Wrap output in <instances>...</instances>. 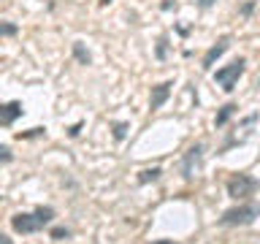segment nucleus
Masks as SVG:
<instances>
[{
	"label": "nucleus",
	"instance_id": "nucleus-1",
	"mask_svg": "<svg viewBox=\"0 0 260 244\" xmlns=\"http://www.w3.org/2000/svg\"><path fill=\"white\" fill-rule=\"evenodd\" d=\"M54 220L52 206H38L36 211H16L11 217V228L16 233H38Z\"/></svg>",
	"mask_w": 260,
	"mask_h": 244
},
{
	"label": "nucleus",
	"instance_id": "nucleus-2",
	"mask_svg": "<svg viewBox=\"0 0 260 244\" xmlns=\"http://www.w3.org/2000/svg\"><path fill=\"white\" fill-rule=\"evenodd\" d=\"M260 217V203H241L236 209H228L219 223L222 225H252Z\"/></svg>",
	"mask_w": 260,
	"mask_h": 244
},
{
	"label": "nucleus",
	"instance_id": "nucleus-3",
	"mask_svg": "<svg viewBox=\"0 0 260 244\" xmlns=\"http://www.w3.org/2000/svg\"><path fill=\"white\" fill-rule=\"evenodd\" d=\"M257 179L249 176V174H233L231 179H228V195L231 198H247V195H252L257 190Z\"/></svg>",
	"mask_w": 260,
	"mask_h": 244
},
{
	"label": "nucleus",
	"instance_id": "nucleus-4",
	"mask_svg": "<svg viewBox=\"0 0 260 244\" xmlns=\"http://www.w3.org/2000/svg\"><path fill=\"white\" fill-rule=\"evenodd\" d=\"M244 68H247V63H244L241 57H239V60H233L231 65L219 68V71L214 73V81H217V84L225 89V93H231V89L236 87V81H239V76L244 73Z\"/></svg>",
	"mask_w": 260,
	"mask_h": 244
},
{
	"label": "nucleus",
	"instance_id": "nucleus-5",
	"mask_svg": "<svg viewBox=\"0 0 260 244\" xmlns=\"http://www.w3.org/2000/svg\"><path fill=\"white\" fill-rule=\"evenodd\" d=\"M201 160H203V146L201 144H192L190 149H187V155H184V163H182L184 179H192L195 176V171L201 168Z\"/></svg>",
	"mask_w": 260,
	"mask_h": 244
},
{
	"label": "nucleus",
	"instance_id": "nucleus-6",
	"mask_svg": "<svg viewBox=\"0 0 260 244\" xmlns=\"http://www.w3.org/2000/svg\"><path fill=\"white\" fill-rule=\"evenodd\" d=\"M24 114V106L19 101H8V103H0V128H8L14 125Z\"/></svg>",
	"mask_w": 260,
	"mask_h": 244
},
{
	"label": "nucleus",
	"instance_id": "nucleus-7",
	"mask_svg": "<svg viewBox=\"0 0 260 244\" xmlns=\"http://www.w3.org/2000/svg\"><path fill=\"white\" fill-rule=\"evenodd\" d=\"M228 46H231V36L219 38L217 44H214V46H211L209 52H206V57H203V71H209L211 65H214V60H217V57H219V54H225V49H228Z\"/></svg>",
	"mask_w": 260,
	"mask_h": 244
},
{
	"label": "nucleus",
	"instance_id": "nucleus-8",
	"mask_svg": "<svg viewBox=\"0 0 260 244\" xmlns=\"http://www.w3.org/2000/svg\"><path fill=\"white\" fill-rule=\"evenodd\" d=\"M171 81H162V84H157V87H152V98H149V109L154 111V109H160L162 103L168 101V95H171Z\"/></svg>",
	"mask_w": 260,
	"mask_h": 244
},
{
	"label": "nucleus",
	"instance_id": "nucleus-9",
	"mask_svg": "<svg viewBox=\"0 0 260 244\" xmlns=\"http://www.w3.org/2000/svg\"><path fill=\"white\" fill-rule=\"evenodd\" d=\"M236 109H239V106H236V103H225V106H222V109H219V114H217V119H214V125H217V128H222V125H225V122H228V119H231V117H233V114H236Z\"/></svg>",
	"mask_w": 260,
	"mask_h": 244
},
{
	"label": "nucleus",
	"instance_id": "nucleus-10",
	"mask_svg": "<svg viewBox=\"0 0 260 244\" xmlns=\"http://www.w3.org/2000/svg\"><path fill=\"white\" fill-rule=\"evenodd\" d=\"M46 128H30V130H19L16 133V141H27V138H44Z\"/></svg>",
	"mask_w": 260,
	"mask_h": 244
},
{
	"label": "nucleus",
	"instance_id": "nucleus-11",
	"mask_svg": "<svg viewBox=\"0 0 260 244\" xmlns=\"http://www.w3.org/2000/svg\"><path fill=\"white\" fill-rule=\"evenodd\" d=\"M73 57H76V60H79L81 65H89V60H92V57H89V52L84 49V44H81V41H76V44H73Z\"/></svg>",
	"mask_w": 260,
	"mask_h": 244
},
{
	"label": "nucleus",
	"instance_id": "nucleus-12",
	"mask_svg": "<svg viewBox=\"0 0 260 244\" xmlns=\"http://www.w3.org/2000/svg\"><path fill=\"white\" fill-rule=\"evenodd\" d=\"M160 174H162L160 168H146V171H141V174H138V182H141V185H146V182H157Z\"/></svg>",
	"mask_w": 260,
	"mask_h": 244
},
{
	"label": "nucleus",
	"instance_id": "nucleus-13",
	"mask_svg": "<svg viewBox=\"0 0 260 244\" xmlns=\"http://www.w3.org/2000/svg\"><path fill=\"white\" fill-rule=\"evenodd\" d=\"M49 236H52L54 241H65V239L71 236V231H68L65 225H57V228H52V231H49Z\"/></svg>",
	"mask_w": 260,
	"mask_h": 244
},
{
	"label": "nucleus",
	"instance_id": "nucleus-14",
	"mask_svg": "<svg viewBox=\"0 0 260 244\" xmlns=\"http://www.w3.org/2000/svg\"><path fill=\"white\" fill-rule=\"evenodd\" d=\"M19 33V27H16L14 22H0V38L3 36H16Z\"/></svg>",
	"mask_w": 260,
	"mask_h": 244
},
{
	"label": "nucleus",
	"instance_id": "nucleus-15",
	"mask_svg": "<svg viewBox=\"0 0 260 244\" xmlns=\"http://www.w3.org/2000/svg\"><path fill=\"white\" fill-rule=\"evenodd\" d=\"M125 136H127V122H117V125H114V138L122 141Z\"/></svg>",
	"mask_w": 260,
	"mask_h": 244
},
{
	"label": "nucleus",
	"instance_id": "nucleus-16",
	"mask_svg": "<svg viewBox=\"0 0 260 244\" xmlns=\"http://www.w3.org/2000/svg\"><path fill=\"white\" fill-rule=\"evenodd\" d=\"M11 160H14V152L6 144H0V163H11Z\"/></svg>",
	"mask_w": 260,
	"mask_h": 244
},
{
	"label": "nucleus",
	"instance_id": "nucleus-17",
	"mask_svg": "<svg viewBox=\"0 0 260 244\" xmlns=\"http://www.w3.org/2000/svg\"><path fill=\"white\" fill-rule=\"evenodd\" d=\"M157 57H160V60H162V57H166V38H162L160 44H157Z\"/></svg>",
	"mask_w": 260,
	"mask_h": 244
},
{
	"label": "nucleus",
	"instance_id": "nucleus-18",
	"mask_svg": "<svg viewBox=\"0 0 260 244\" xmlns=\"http://www.w3.org/2000/svg\"><path fill=\"white\" fill-rule=\"evenodd\" d=\"M79 130H81V122H76V125L68 130V136H71V138H76V136H79Z\"/></svg>",
	"mask_w": 260,
	"mask_h": 244
},
{
	"label": "nucleus",
	"instance_id": "nucleus-19",
	"mask_svg": "<svg viewBox=\"0 0 260 244\" xmlns=\"http://www.w3.org/2000/svg\"><path fill=\"white\" fill-rule=\"evenodd\" d=\"M198 6L201 8H209V6H214V0H198Z\"/></svg>",
	"mask_w": 260,
	"mask_h": 244
},
{
	"label": "nucleus",
	"instance_id": "nucleus-20",
	"mask_svg": "<svg viewBox=\"0 0 260 244\" xmlns=\"http://www.w3.org/2000/svg\"><path fill=\"white\" fill-rule=\"evenodd\" d=\"M0 244H14V241H11V239H8V236H6L3 231H0Z\"/></svg>",
	"mask_w": 260,
	"mask_h": 244
},
{
	"label": "nucleus",
	"instance_id": "nucleus-21",
	"mask_svg": "<svg viewBox=\"0 0 260 244\" xmlns=\"http://www.w3.org/2000/svg\"><path fill=\"white\" fill-rule=\"evenodd\" d=\"M152 244H176V241H171V239H160V241H152Z\"/></svg>",
	"mask_w": 260,
	"mask_h": 244
},
{
	"label": "nucleus",
	"instance_id": "nucleus-22",
	"mask_svg": "<svg viewBox=\"0 0 260 244\" xmlns=\"http://www.w3.org/2000/svg\"><path fill=\"white\" fill-rule=\"evenodd\" d=\"M257 87H260V79H257Z\"/></svg>",
	"mask_w": 260,
	"mask_h": 244
}]
</instances>
